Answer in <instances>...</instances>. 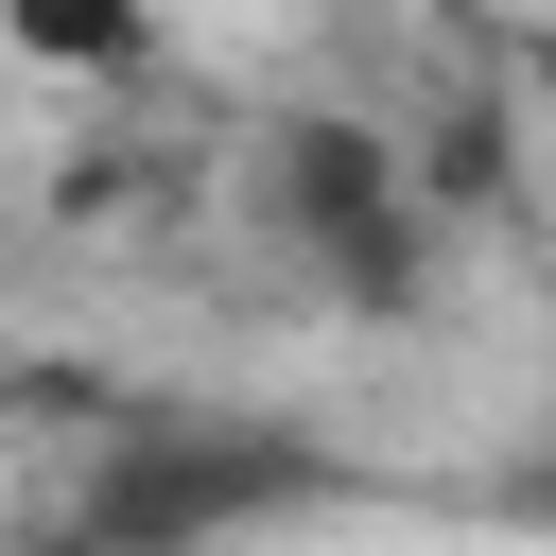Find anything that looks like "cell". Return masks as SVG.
Listing matches in <instances>:
<instances>
[{"mask_svg":"<svg viewBox=\"0 0 556 556\" xmlns=\"http://www.w3.org/2000/svg\"><path fill=\"white\" fill-rule=\"evenodd\" d=\"M17 70L35 87H87V70H139V0H0Z\"/></svg>","mask_w":556,"mask_h":556,"instance_id":"1","label":"cell"}]
</instances>
